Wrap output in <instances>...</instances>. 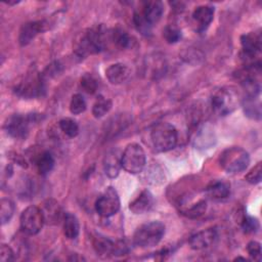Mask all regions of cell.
Returning a JSON list of instances; mask_svg holds the SVG:
<instances>
[{
	"instance_id": "obj_3",
	"label": "cell",
	"mask_w": 262,
	"mask_h": 262,
	"mask_svg": "<svg viewBox=\"0 0 262 262\" xmlns=\"http://www.w3.org/2000/svg\"><path fill=\"white\" fill-rule=\"evenodd\" d=\"M241 58L244 67L261 66V49H262V36L261 31H254L244 34L241 37Z\"/></svg>"
},
{
	"instance_id": "obj_12",
	"label": "cell",
	"mask_w": 262,
	"mask_h": 262,
	"mask_svg": "<svg viewBox=\"0 0 262 262\" xmlns=\"http://www.w3.org/2000/svg\"><path fill=\"white\" fill-rule=\"evenodd\" d=\"M44 223L45 219L41 208L34 205L27 207L19 217L20 229L29 235L37 234L42 229Z\"/></svg>"
},
{
	"instance_id": "obj_8",
	"label": "cell",
	"mask_w": 262,
	"mask_h": 262,
	"mask_svg": "<svg viewBox=\"0 0 262 262\" xmlns=\"http://www.w3.org/2000/svg\"><path fill=\"white\" fill-rule=\"evenodd\" d=\"M237 94L228 87L216 90L211 96V107L215 114L224 117L231 114L237 106Z\"/></svg>"
},
{
	"instance_id": "obj_31",
	"label": "cell",
	"mask_w": 262,
	"mask_h": 262,
	"mask_svg": "<svg viewBox=\"0 0 262 262\" xmlns=\"http://www.w3.org/2000/svg\"><path fill=\"white\" fill-rule=\"evenodd\" d=\"M80 85L86 93L94 94L98 88V81L92 74L85 73L80 79Z\"/></svg>"
},
{
	"instance_id": "obj_28",
	"label": "cell",
	"mask_w": 262,
	"mask_h": 262,
	"mask_svg": "<svg viewBox=\"0 0 262 262\" xmlns=\"http://www.w3.org/2000/svg\"><path fill=\"white\" fill-rule=\"evenodd\" d=\"M112 100L102 96V95H99L97 97V99L95 100V102L93 103V106H92V115L94 118H102L104 115H106L110 110L112 108Z\"/></svg>"
},
{
	"instance_id": "obj_34",
	"label": "cell",
	"mask_w": 262,
	"mask_h": 262,
	"mask_svg": "<svg viewBox=\"0 0 262 262\" xmlns=\"http://www.w3.org/2000/svg\"><path fill=\"white\" fill-rule=\"evenodd\" d=\"M86 101H85V98L82 94L80 93H76L72 96L71 98V101H70V112L73 114V115H80L82 114L83 112H85L86 110Z\"/></svg>"
},
{
	"instance_id": "obj_32",
	"label": "cell",
	"mask_w": 262,
	"mask_h": 262,
	"mask_svg": "<svg viewBox=\"0 0 262 262\" xmlns=\"http://www.w3.org/2000/svg\"><path fill=\"white\" fill-rule=\"evenodd\" d=\"M241 227L245 233H256L260 228V224L257 218L244 214L241 218Z\"/></svg>"
},
{
	"instance_id": "obj_26",
	"label": "cell",
	"mask_w": 262,
	"mask_h": 262,
	"mask_svg": "<svg viewBox=\"0 0 262 262\" xmlns=\"http://www.w3.org/2000/svg\"><path fill=\"white\" fill-rule=\"evenodd\" d=\"M243 108L247 117L255 120H260L261 104L258 96L246 95L243 100Z\"/></svg>"
},
{
	"instance_id": "obj_36",
	"label": "cell",
	"mask_w": 262,
	"mask_h": 262,
	"mask_svg": "<svg viewBox=\"0 0 262 262\" xmlns=\"http://www.w3.org/2000/svg\"><path fill=\"white\" fill-rule=\"evenodd\" d=\"M247 251L252 260L257 262L261 261V245L259 242L251 241L247 245Z\"/></svg>"
},
{
	"instance_id": "obj_27",
	"label": "cell",
	"mask_w": 262,
	"mask_h": 262,
	"mask_svg": "<svg viewBox=\"0 0 262 262\" xmlns=\"http://www.w3.org/2000/svg\"><path fill=\"white\" fill-rule=\"evenodd\" d=\"M207 210V202L205 200H199L195 203H192L189 207H183L179 210L180 214L183 216L190 218V219H195L201 217Z\"/></svg>"
},
{
	"instance_id": "obj_29",
	"label": "cell",
	"mask_w": 262,
	"mask_h": 262,
	"mask_svg": "<svg viewBox=\"0 0 262 262\" xmlns=\"http://www.w3.org/2000/svg\"><path fill=\"white\" fill-rule=\"evenodd\" d=\"M58 127L60 131L69 138H74L79 134L78 123L71 118H63L58 122Z\"/></svg>"
},
{
	"instance_id": "obj_23",
	"label": "cell",
	"mask_w": 262,
	"mask_h": 262,
	"mask_svg": "<svg viewBox=\"0 0 262 262\" xmlns=\"http://www.w3.org/2000/svg\"><path fill=\"white\" fill-rule=\"evenodd\" d=\"M111 41L121 49H131L137 44L136 39L122 28H115L111 31Z\"/></svg>"
},
{
	"instance_id": "obj_35",
	"label": "cell",
	"mask_w": 262,
	"mask_h": 262,
	"mask_svg": "<svg viewBox=\"0 0 262 262\" xmlns=\"http://www.w3.org/2000/svg\"><path fill=\"white\" fill-rule=\"evenodd\" d=\"M245 179L251 184H257L262 179V165L261 162H258L246 175Z\"/></svg>"
},
{
	"instance_id": "obj_15",
	"label": "cell",
	"mask_w": 262,
	"mask_h": 262,
	"mask_svg": "<svg viewBox=\"0 0 262 262\" xmlns=\"http://www.w3.org/2000/svg\"><path fill=\"white\" fill-rule=\"evenodd\" d=\"M217 230L213 227H209L198 231L189 237V246L192 250H203L212 246L217 239Z\"/></svg>"
},
{
	"instance_id": "obj_14",
	"label": "cell",
	"mask_w": 262,
	"mask_h": 262,
	"mask_svg": "<svg viewBox=\"0 0 262 262\" xmlns=\"http://www.w3.org/2000/svg\"><path fill=\"white\" fill-rule=\"evenodd\" d=\"M47 30V24L44 20H32L24 24L19 30L18 42L21 46H26L35 39L36 36Z\"/></svg>"
},
{
	"instance_id": "obj_2",
	"label": "cell",
	"mask_w": 262,
	"mask_h": 262,
	"mask_svg": "<svg viewBox=\"0 0 262 262\" xmlns=\"http://www.w3.org/2000/svg\"><path fill=\"white\" fill-rule=\"evenodd\" d=\"M164 13L163 2L159 0L144 1L139 9L133 13V24L138 32L147 36L151 33V28L157 24Z\"/></svg>"
},
{
	"instance_id": "obj_10",
	"label": "cell",
	"mask_w": 262,
	"mask_h": 262,
	"mask_svg": "<svg viewBox=\"0 0 262 262\" xmlns=\"http://www.w3.org/2000/svg\"><path fill=\"white\" fill-rule=\"evenodd\" d=\"M13 91L17 96L27 99L40 97L45 92V80L41 73H29L25 79L13 88Z\"/></svg>"
},
{
	"instance_id": "obj_13",
	"label": "cell",
	"mask_w": 262,
	"mask_h": 262,
	"mask_svg": "<svg viewBox=\"0 0 262 262\" xmlns=\"http://www.w3.org/2000/svg\"><path fill=\"white\" fill-rule=\"evenodd\" d=\"M93 248L96 254L101 258H108L111 256H123L128 253V247L124 242H114L101 235L94 237Z\"/></svg>"
},
{
	"instance_id": "obj_20",
	"label": "cell",
	"mask_w": 262,
	"mask_h": 262,
	"mask_svg": "<svg viewBox=\"0 0 262 262\" xmlns=\"http://www.w3.org/2000/svg\"><path fill=\"white\" fill-rule=\"evenodd\" d=\"M214 141V132L209 129L208 126L201 125L198 126L194 131H192L191 142L198 148H209Z\"/></svg>"
},
{
	"instance_id": "obj_33",
	"label": "cell",
	"mask_w": 262,
	"mask_h": 262,
	"mask_svg": "<svg viewBox=\"0 0 262 262\" xmlns=\"http://www.w3.org/2000/svg\"><path fill=\"white\" fill-rule=\"evenodd\" d=\"M163 37L169 44H175L177 43L181 37V31L180 29L175 25H167L163 30Z\"/></svg>"
},
{
	"instance_id": "obj_25",
	"label": "cell",
	"mask_w": 262,
	"mask_h": 262,
	"mask_svg": "<svg viewBox=\"0 0 262 262\" xmlns=\"http://www.w3.org/2000/svg\"><path fill=\"white\" fill-rule=\"evenodd\" d=\"M62 231L68 239H75L80 232L79 220L73 213H66L62 219Z\"/></svg>"
},
{
	"instance_id": "obj_18",
	"label": "cell",
	"mask_w": 262,
	"mask_h": 262,
	"mask_svg": "<svg viewBox=\"0 0 262 262\" xmlns=\"http://www.w3.org/2000/svg\"><path fill=\"white\" fill-rule=\"evenodd\" d=\"M33 158H32V162L35 165L38 173L42 176L47 175L49 172H51V170L54 167V158L52 156V154L48 150H37L35 152H33Z\"/></svg>"
},
{
	"instance_id": "obj_38",
	"label": "cell",
	"mask_w": 262,
	"mask_h": 262,
	"mask_svg": "<svg viewBox=\"0 0 262 262\" xmlns=\"http://www.w3.org/2000/svg\"><path fill=\"white\" fill-rule=\"evenodd\" d=\"M5 3L8 4V5H15V4L19 3V1H8V2H5Z\"/></svg>"
},
{
	"instance_id": "obj_9",
	"label": "cell",
	"mask_w": 262,
	"mask_h": 262,
	"mask_svg": "<svg viewBox=\"0 0 262 262\" xmlns=\"http://www.w3.org/2000/svg\"><path fill=\"white\" fill-rule=\"evenodd\" d=\"M36 114H14L4 122V130L6 134L14 139H26L30 132V127L36 121Z\"/></svg>"
},
{
	"instance_id": "obj_1",
	"label": "cell",
	"mask_w": 262,
	"mask_h": 262,
	"mask_svg": "<svg viewBox=\"0 0 262 262\" xmlns=\"http://www.w3.org/2000/svg\"><path fill=\"white\" fill-rule=\"evenodd\" d=\"M111 41V31L102 25L83 32L75 43V54L80 58L96 54L105 49Z\"/></svg>"
},
{
	"instance_id": "obj_37",
	"label": "cell",
	"mask_w": 262,
	"mask_h": 262,
	"mask_svg": "<svg viewBox=\"0 0 262 262\" xmlns=\"http://www.w3.org/2000/svg\"><path fill=\"white\" fill-rule=\"evenodd\" d=\"M14 260L13 250L5 244H2L0 247V261L1 262H10Z\"/></svg>"
},
{
	"instance_id": "obj_11",
	"label": "cell",
	"mask_w": 262,
	"mask_h": 262,
	"mask_svg": "<svg viewBox=\"0 0 262 262\" xmlns=\"http://www.w3.org/2000/svg\"><path fill=\"white\" fill-rule=\"evenodd\" d=\"M120 206L121 202L118 191L113 186H107L98 195L94 204L96 213L103 218L114 216L120 210Z\"/></svg>"
},
{
	"instance_id": "obj_16",
	"label": "cell",
	"mask_w": 262,
	"mask_h": 262,
	"mask_svg": "<svg viewBox=\"0 0 262 262\" xmlns=\"http://www.w3.org/2000/svg\"><path fill=\"white\" fill-rule=\"evenodd\" d=\"M215 8L212 5H200L192 11V19L199 32H204L210 26L214 18Z\"/></svg>"
},
{
	"instance_id": "obj_17",
	"label": "cell",
	"mask_w": 262,
	"mask_h": 262,
	"mask_svg": "<svg viewBox=\"0 0 262 262\" xmlns=\"http://www.w3.org/2000/svg\"><path fill=\"white\" fill-rule=\"evenodd\" d=\"M155 204L152 193L148 189L141 190L129 204V210L134 214H143L148 212Z\"/></svg>"
},
{
	"instance_id": "obj_22",
	"label": "cell",
	"mask_w": 262,
	"mask_h": 262,
	"mask_svg": "<svg viewBox=\"0 0 262 262\" xmlns=\"http://www.w3.org/2000/svg\"><path fill=\"white\" fill-rule=\"evenodd\" d=\"M121 156L118 150L108 151L103 159V171L110 178H116L122 168Z\"/></svg>"
},
{
	"instance_id": "obj_6",
	"label": "cell",
	"mask_w": 262,
	"mask_h": 262,
	"mask_svg": "<svg viewBox=\"0 0 262 262\" xmlns=\"http://www.w3.org/2000/svg\"><path fill=\"white\" fill-rule=\"evenodd\" d=\"M165 234V225L160 221H151L140 225L133 234V243L140 248L154 247Z\"/></svg>"
},
{
	"instance_id": "obj_24",
	"label": "cell",
	"mask_w": 262,
	"mask_h": 262,
	"mask_svg": "<svg viewBox=\"0 0 262 262\" xmlns=\"http://www.w3.org/2000/svg\"><path fill=\"white\" fill-rule=\"evenodd\" d=\"M206 194L214 201H222L229 196L230 194V185L222 180L212 181L206 187Z\"/></svg>"
},
{
	"instance_id": "obj_4",
	"label": "cell",
	"mask_w": 262,
	"mask_h": 262,
	"mask_svg": "<svg viewBox=\"0 0 262 262\" xmlns=\"http://www.w3.org/2000/svg\"><path fill=\"white\" fill-rule=\"evenodd\" d=\"M220 167L229 174H237L247 169L250 164L248 151L239 146L225 148L218 159Z\"/></svg>"
},
{
	"instance_id": "obj_7",
	"label": "cell",
	"mask_w": 262,
	"mask_h": 262,
	"mask_svg": "<svg viewBox=\"0 0 262 262\" xmlns=\"http://www.w3.org/2000/svg\"><path fill=\"white\" fill-rule=\"evenodd\" d=\"M122 168L130 174L142 172L146 164V157L142 146L138 143H129L121 156Z\"/></svg>"
},
{
	"instance_id": "obj_21",
	"label": "cell",
	"mask_w": 262,
	"mask_h": 262,
	"mask_svg": "<svg viewBox=\"0 0 262 262\" xmlns=\"http://www.w3.org/2000/svg\"><path fill=\"white\" fill-rule=\"evenodd\" d=\"M40 208L43 212L45 223L57 224L61 219H63V216L61 215V208L59 204L53 199L45 201L43 203V206Z\"/></svg>"
},
{
	"instance_id": "obj_19",
	"label": "cell",
	"mask_w": 262,
	"mask_h": 262,
	"mask_svg": "<svg viewBox=\"0 0 262 262\" xmlns=\"http://www.w3.org/2000/svg\"><path fill=\"white\" fill-rule=\"evenodd\" d=\"M130 76V69L123 62H116L111 64L105 70V77L107 81L113 85H119L124 83Z\"/></svg>"
},
{
	"instance_id": "obj_5",
	"label": "cell",
	"mask_w": 262,
	"mask_h": 262,
	"mask_svg": "<svg viewBox=\"0 0 262 262\" xmlns=\"http://www.w3.org/2000/svg\"><path fill=\"white\" fill-rule=\"evenodd\" d=\"M150 141L157 151H169L177 145L178 131L170 123H159L150 131Z\"/></svg>"
},
{
	"instance_id": "obj_30",
	"label": "cell",
	"mask_w": 262,
	"mask_h": 262,
	"mask_svg": "<svg viewBox=\"0 0 262 262\" xmlns=\"http://www.w3.org/2000/svg\"><path fill=\"white\" fill-rule=\"evenodd\" d=\"M15 210L14 203L10 199H2L0 202V219L2 225L10 221Z\"/></svg>"
}]
</instances>
